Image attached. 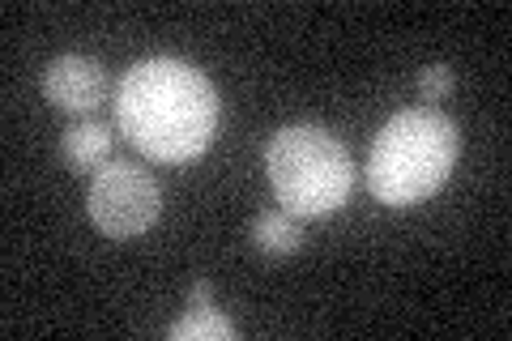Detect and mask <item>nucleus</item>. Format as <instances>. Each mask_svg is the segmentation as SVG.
Listing matches in <instances>:
<instances>
[{
	"instance_id": "nucleus-1",
	"label": "nucleus",
	"mask_w": 512,
	"mask_h": 341,
	"mask_svg": "<svg viewBox=\"0 0 512 341\" xmlns=\"http://www.w3.org/2000/svg\"><path fill=\"white\" fill-rule=\"evenodd\" d=\"M116 124L146 158L192 162L214 141L218 94L197 64L150 56L120 77Z\"/></svg>"
},
{
	"instance_id": "nucleus-2",
	"label": "nucleus",
	"mask_w": 512,
	"mask_h": 341,
	"mask_svg": "<svg viewBox=\"0 0 512 341\" xmlns=\"http://www.w3.org/2000/svg\"><path fill=\"white\" fill-rule=\"evenodd\" d=\"M457 150H461V133L448 116H440L431 107L397 111L372 141L367 188L376 192V201L393 209L419 205L448 180Z\"/></svg>"
},
{
	"instance_id": "nucleus-3",
	"label": "nucleus",
	"mask_w": 512,
	"mask_h": 341,
	"mask_svg": "<svg viewBox=\"0 0 512 341\" xmlns=\"http://www.w3.org/2000/svg\"><path fill=\"white\" fill-rule=\"evenodd\" d=\"M265 171L278 205L295 218H325L342 209L355 188V162L346 145L316 124L278 128L265 150Z\"/></svg>"
},
{
	"instance_id": "nucleus-4",
	"label": "nucleus",
	"mask_w": 512,
	"mask_h": 341,
	"mask_svg": "<svg viewBox=\"0 0 512 341\" xmlns=\"http://www.w3.org/2000/svg\"><path fill=\"white\" fill-rule=\"evenodd\" d=\"M86 214L103 235L133 239L141 231H150L158 214H163V188H158V180L146 167L111 158L107 167L94 171L86 192Z\"/></svg>"
},
{
	"instance_id": "nucleus-5",
	"label": "nucleus",
	"mask_w": 512,
	"mask_h": 341,
	"mask_svg": "<svg viewBox=\"0 0 512 341\" xmlns=\"http://www.w3.org/2000/svg\"><path fill=\"white\" fill-rule=\"evenodd\" d=\"M43 94L69 116H90L107 99V73L90 56H56L43 73Z\"/></svg>"
},
{
	"instance_id": "nucleus-6",
	"label": "nucleus",
	"mask_w": 512,
	"mask_h": 341,
	"mask_svg": "<svg viewBox=\"0 0 512 341\" xmlns=\"http://www.w3.org/2000/svg\"><path fill=\"white\" fill-rule=\"evenodd\" d=\"M111 128L99 124V120H77L64 128V137H60V158H64V167L77 171V175H94L99 167H107L111 162Z\"/></svg>"
},
{
	"instance_id": "nucleus-7",
	"label": "nucleus",
	"mask_w": 512,
	"mask_h": 341,
	"mask_svg": "<svg viewBox=\"0 0 512 341\" xmlns=\"http://www.w3.org/2000/svg\"><path fill=\"white\" fill-rule=\"evenodd\" d=\"M252 243L261 248L265 256H291L299 252L303 231H299V218L286 214V209H269V214H256L252 218Z\"/></svg>"
},
{
	"instance_id": "nucleus-8",
	"label": "nucleus",
	"mask_w": 512,
	"mask_h": 341,
	"mask_svg": "<svg viewBox=\"0 0 512 341\" xmlns=\"http://www.w3.org/2000/svg\"><path fill=\"white\" fill-rule=\"evenodd\" d=\"M167 337L171 341H231V337H239V329L222 312H214V307H192L188 316L171 324Z\"/></svg>"
},
{
	"instance_id": "nucleus-9",
	"label": "nucleus",
	"mask_w": 512,
	"mask_h": 341,
	"mask_svg": "<svg viewBox=\"0 0 512 341\" xmlns=\"http://www.w3.org/2000/svg\"><path fill=\"white\" fill-rule=\"evenodd\" d=\"M453 94V69L448 64H427V69L419 73V99L423 103H440Z\"/></svg>"
},
{
	"instance_id": "nucleus-10",
	"label": "nucleus",
	"mask_w": 512,
	"mask_h": 341,
	"mask_svg": "<svg viewBox=\"0 0 512 341\" xmlns=\"http://www.w3.org/2000/svg\"><path fill=\"white\" fill-rule=\"evenodd\" d=\"M210 299H214V286L210 282H197L188 290V307H210Z\"/></svg>"
}]
</instances>
